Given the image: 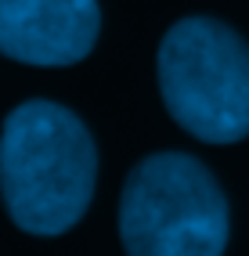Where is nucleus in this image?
I'll use <instances>...</instances> for the list:
<instances>
[{"label": "nucleus", "mask_w": 249, "mask_h": 256, "mask_svg": "<svg viewBox=\"0 0 249 256\" xmlns=\"http://www.w3.org/2000/svg\"><path fill=\"white\" fill-rule=\"evenodd\" d=\"M170 116L206 144L249 138V44L217 18H180L159 44Z\"/></svg>", "instance_id": "obj_3"}, {"label": "nucleus", "mask_w": 249, "mask_h": 256, "mask_svg": "<svg viewBox=\"0 0 249 256\" xmlns=\"http://www.w3.org/2000/svg\"><path fill=\"white\" fill-rule=\"evenodd\" d=\"M98 29L94 0H0V54L26 65H76Z\"/></svg>", "instance_id": "obj_4"}, {"label": "nucleus", "mask_w": 249, "mask_h": 256, "mask_svg": "<svg viewBox=\"0 0 249 256\" xmlns=\"http://www.w3.org/2000/svg\"><path fill=\"white\" fill-rule=\"evenodd\" d=\"M94 174V141L69 108L54 101H26L4 119L0 195L22 231H69L90 206Z\"/></svg>", "instance_id": "obj_1"}, {"label": "nucleus", "mask_w": 249, "mask_h": 256, "mask_svg": "<svg viewBox=\"0 0 249 256\" xmlns=\"http://www.w3.org/2000/svg\"><path fill=\"white\" fill-rule=\"evenodd\" d=\"M120 234L130 256H224L228 198L198 159L159 152L123 184Z\"/></svg>", "instance_id": "obj_2"}]
</instances>
